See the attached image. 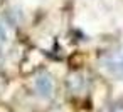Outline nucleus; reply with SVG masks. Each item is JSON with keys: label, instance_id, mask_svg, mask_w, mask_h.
Here are the masks:
<instances>
[{"label": "nucleus", "instance_id": "f257e3e1", "mask_svg": "<svg viewBox=\"0 0 123 112\" xmlns=\"http://www.w3.org/2000/svg\"><path fill=\"white\" fill-rule=\"evenodd\" d=\"M105 69L118 77V79H123V49L116 50V52H111L106 59H105Z\"/></svg>", "mask_w": 123, "mask_h": 112}, {"label": "nucleus", "instance_id": "f03ea898", "mask_svg": "<svg viewBox=\"0 0 123 112\" xmlns=\"http://www.w3.org/2000/svg\"><path fill=\"white\" fill-rule=\"evenodd\" d=\"M37 90L39 94H44V95H49L51 90H52V82L49 77H39L37 79Z\"/></svg>", "mask_w": 123, "mask_h": 112}]
</instances>
